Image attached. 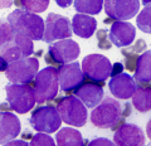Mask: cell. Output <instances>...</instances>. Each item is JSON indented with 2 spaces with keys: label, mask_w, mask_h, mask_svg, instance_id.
<instances>
[{
  "label": "cell",
  "mask_w": 151,
  "mask_h": 146,
  "mask_svg": "<svg viewBox=\"0 0 151 146\" xmlns=\"http://www.w3.org/2000/svg\"><path fill=\"white\" fill-rule=\"evenodd\" d=\"M13 35H14V32L12 29L10 24L8 23V20L0 19V48H3L4 45L10 42Z\"/></svg>",
  "instance_id": "cell-26"
},
{
  "label": "cell",
  "mask_w": 151,
  "mask_h": 146,
  "mask_svg": "<svg viewBox=\"0 0 151 146\" xmlns=\"http://www.w3.org/2000/svg\"><path fill=\"white\" fill-rule=\"evenodd\" d=\"M72 30L76 35L81 37V38H91L96 32L97 22L94 18L86 15V14H76L72 19Z\"/></svg>",
  "instance_id": "cell-19"
},
{
  "label": "cell",
  "mask_w": 151,
  "mask_h": 146,
  "mask_svg": "<svg viewBox=\"0 0 151 146\" xmlns=\"http://www.w3.org/2000/svg\"><path fill=\"white\" fill-rule=\"evenodd\" d=\"M6 100L9 106L17 114L24 115L28 114L35 105V97L33 88L28 84H17L10 83L5 87Z\"/></svg>",
  "instance_id": "cell-5"
},
{
  "label": "cell",
  "mask_w": 151,
  "mask_h": 146,
  "mask_svg": "<svg viewBox=\"0 0 151 146\" xmlns=\"http://www.w3.org/2000/svg\"><path fill=\"white\" fill-rule=\"evenodd\" d=\"M122 70H124V65H122L120 62H116V63H113V65H112L110 76L111 77H116V76H119V74L122 73Z\"/></svg>",
  "instance_id": "cell-31"
},
{
  "label": "cell",
  "mask_w": 151,
  "mask_h": 146,
  "mask_svg": "<svg viewBox=\"0 0 151 146\" xmlns=\"http://www.w3.org/2000/svg\"><path fill=\"white\" fill-rule=\"evenodd\" d=\"M137 60H139V54H127V55H125L124 67L129 70V72H135L136 65H137Z\"/></svg>",
  "instance_id": "cell-29"
},
{
  "label": "cell",
  "mask_w": 151,
  "mask_h": 146,
  "mask_svg": "<svg viewBox=\"0 0 151 146\" xmlns=\"http://www.w3.org/2000/svg\"><path fill=\"white\" fill-rule=\"evenodd\" d=\"M151 3V0H142V4L144 5H147V4H150Z\"/></svg>",
  "instance_id": "cell-45"
},
{
  "label": "cell",
  "mask_w": 151,
  "mask_h": 146,
  "mask_svg": "<svg viewBox=\"0 0 151 146\" xmlns=\"http://www.w3.org/2000/svg\"><path fill=\"white\" fill-rule=\"evenodd\" d=\"M87 146H116L115 142H112L108 139H105V137H97L92 141H89Z\"/></svg>",
  "instance_id": "cell-30"
},
{
  "label": "cell",
  "mask_w": 151,
  "mask_h": 146,
  "mask_svg": "<svg viewBox=\"0 0 151 146\" xmlns=\"http://www.w3.org/2000/svg\"><path fill=\"white\" fill-rule=\"evenodd\" d=\"M4 146H29V144H27V141L24 140H13L9 141L8 144H4Z\"/></svg>",
  "instance_id": "cell-33"
},
{
  "label": "cell",
  "mask_w": 151,
  "mask_h": 146,
  "mask_svg": "<svg viewBox=\"0 0 151 146\" xmlns=\"http://www.w3.org/2000/svg\"><path fill=\"white\" fill-rule=\"evenodd\" d=\"M44 59H45V63H48V64H50V67H54V68H57L58 69L60 65L62 64H59L57 60H54L53 58H52V55L49 54V53H47L45 55H44Z\"/></svg>",
  "instance_id": "cell-32"
},
{
  "label": "cell",
  "mask_w": 151,
  "mask_h": 146,
  "mask_svg": "<svg viewBox=\"0 0 151 146\" xmlns=\"http://www.w3.org/2000/svg\"><path fill=\"white\" fill-rule=\"evenodd\" d=\"M48 53L59 64H67L70 62H74L78 58L81 49H79L78 43H76L74 40L68 38L52 44L48 49Z\"/></svg>",
  "instance_id": "cell-14"
},
{
  "label": "cell",
  "mask_w": 151,
  "mask_h": 146,
  "mask_svg": "<svg viewBox=\"0 0 151 146\" xmlns=\"http://www.w3.org/2000/svg\"><path fill=\"white\" fill-rule=\"evenodd\" d=\"M124 124H125V119H124V117H121V119H120L119 121L116 122L115 125H113V126L111 127V130H112V131H116L117 129H120V127H121L122 125H124Z\"/></svg>",
  "instance_id": "cell-41"
},
{
  "label": "cell",
  "mask_w": 151,
  "mask_h": 146,
  "mask_svg": "<svg viewBox=\"0 0 151 146\" xmlns=\"http://www.w3.org/2000/svg\"><path fill=\"white\" fill-rule=\"evenodd\" d=\"M33 43L32 39L28 37L14 33L12 40L0 48V55L6 60L8 63L15 62V60L23 59L33 54Z\"/></svg>",
  "instance_id": "cell-10"
},
{
  "label": "cell",
  "mask_w": 151,
  "mask_h": 146,
  "mask_svg": "<svg viewBox=\"0 0 151 146\" xmlns=\"http://www.w3.org/2000/svg\"><path fill=\"white\" fill-rule=\"evenodd\" d=\"M132 106L139 112L150 111L151 110V88L137 84L134 95H132Z\"/></svg>",
  "instance_id": "cell-21"
},
{
  "label": "cell",
  "mask_w": 151,
  "mask_h": 146,
  "mask_svg": "<svg viewBox=\"0 0 151 146\" xmlns=\"http://www.w3.org/2000/svg\"><path fill=\"white\" fill-rule=\"evenodd\" d=\"M55 3L58 4L60 8H68L70 4L73 3V0H55Z\"/></svg>",
  "instance_id": "cell-37"
},
{
  "label": "cell",
  "mask_w": 151,
  "mask_h": 146,
  "mask_svg": "<svg viewBox=\"0 0 151 146\" xmlns=\"http://www.w3.org/2000/svg\"><path fill=\"white\" fill-rule=\"evenodd\" d=\"M111 47H112V43H111V42H108L107 39H105V40H100V42H98V48L102 49V50L110 49Z\"/></svg>",
  "instance_id": "cell-35"
},
{
  "label": "cell",
  "mask_w": 151,
  "mask_h": 146,
  "mask_svg": "<svg viewBox=\"0 0 151 146\" xmlns=\"http://www.w3.org/2000/svg\"><path fill=\"white\" fill-rule=\"evenodd\" d=\"M136 23H137V28L140 30L151 34V3L145 5V8L139 13Z\"/></svg>",
  "instance_id": "cell-24"
},
{
  "label": "cell",
  "mask_w": 151,
  "mask_h": 146,
  "mask_svg": "<svg viewBox=\"0 0 151 146\" xmlns=\"http://www.w3.org/2000/svg\"><path fill=\"white\" fill-rule=\"evenodd\" d=\"M112 64L102 54H89L82 60V72L84 77L94 82H105L111 74Z\"/></svg>",
  "instance_id": "cell-8"
},
{
  "label": "cell",
  "mask_w": 151,
  "mask_h": 146,
  "mask_svg": "<svg viewBox=\"0 0 151 146\" xmlns=\"http://www.w3.org/2000/svg\"><path fill=\"white\" fill-rule=\"evenodd\" d=\"M22 8L29 13H43L49 6V0H20Z\"/></svg>",
  "instance_id": "cell-25"
},
{
  "label": "cell",
  "mask_w": 151,
  "mask_h": 146,
  "mask_svg": "<svg viewBox=\"0 0 151 146\" xmlns=\"http://www.w3.org/2000/svg\"><path fill=\"white\" fill-rule=\"evenodd\" d=\"M103 23H105V24H112V23H115V20L111 19V18H105Z\"/></svg>",
  "instance_id": "cell-44"
},
{
  "label": "cell",
  "mask_w": 151,
  "mask_h": 146,
  "mask_svg": "<svg viewBox=\"0 0 151 146\" xmlns=\"http://www.w3.org/2000/svg\"><path fill=\"white\" fill-rule=\"evenodd\" d=\"M136 82L131 76L127 73H121L116 77H112L108 87L113 96L119 100H129L132 97L135 89H136Z\"/></svg>",
  "instance_id": "cell-17"
},
{
  "label": "cell",
  "mask_w": 151,
  "mask_h": 146,
  "mask_svg": "<svg viewBox=\"0 0 151 146\" xmlns=\"http://www.w3.org/2000/svg\"><path fill=\"white\" fill-rule=\"evenodd\" d=\"M12 107L9 106V103L6 102H3V103H0V112H12Z\"/></svg>",
  "instance_id": "cell-39"
},
{
  "label": "cell",
  "mask_w": 151,
  "mask_h": 146,
  "mask_svg": "<svg viewBox=\"0 0 151 146\" xmlns=\"http://www.w3.org/2000/svg\"><path fill=\"white\" fill-rule=\"evenodd\" d=\"M6 20L14 33L23 34L32 40L43 39L44 20L37 14L25 12L23 9H17L9 14Z\"/></svg>",
  "instance_id": "cell-1"
},
{
  "label": "cell",
  "mask_w": 151,
  "mask_h": 146,
  "mask_svg": "<svg viewBox=\"0 0 151 146\" xmlns=\"http://www.w3.org/2000/svg\"><path fill=\"white\" fill-rule=\"evenodd\" d=\"M20 134V121L12 112H0V145L15 140Z\"/></svg>",
  "instance_id": "cell-18"
},
{
  "label": "cell",
  "mask_w": 151,
  "mask_h": 146,
  "mask_svg": "<svg viewBox=\"0 0 151 146\" xmlns=\"http://www.w3.org/2000/svg\"><path fill=\"white\" fill-rule=\"evenodd\" d=\"M145 50H146L145 40L144 39H137L134 45H129V47H126V48H122L121 53L125 57V55H127V54H140V53H142V52H145Z\"/></svg>",
  "instance_id": "cell-28"
},
{
  "label": "cell",
  "mask_w": 151,
  "mask_h": 146,
  "mask_svg": "<svg viewBox=\"0 0 151 146\" xmlns=\"http://www.w3.org/2000/svg\"><path fill=\"white\" fill-rule=\"evenodd\" d=\"M72 27L68 18L55 13H49L45 20V29L43 40L45 43H53L58 39H68L72 35Z\"/></svg>",
  "instance_id": "cell-9"
},
{
  "label": "cell",
  "mask_w": 151,
  "mask_h": 146,
  "mask_svg": "<svg viewBox=\"0 0 151 146\" xmlns=\"http://www.w3.org/2000/svg\"><path fill=\"white\" fill-rule=\"evenodd\" d=\"M30 125L38 132L53 134L60 127L62 119L54 106H39L30 116Z\"/></svg>",
  "instance_id": "cell-6"
},
{
  "label": "cell",
  "mask_w": 151,
  "mask_h": 146,
  "mask_svg": "<svg viewBox=\"0 0 151 146\" xmlns=\"http://www.w3.org/2000/svg\"><path fill=\"white\" fill-rule=\"evenodd\" d=\"M29 146H57V145L54 144V140L48 134L39 132L32 137Z\"/></svg>",
  "instance_id": "cell-27"
},
{
  "label": "cell",
  "mask_w": 151,
  "mask_h": 146,
  "mask_svg": "<svg viewBox=\"0 0 151 146\" xmlns=\"http://www.w3.org/2000/svg\"><path fill=\"white\" fill-rule=\"evenodd\" d=\"M136 35V29L131 23L127 22H115L112 23L110 29V39L111 43L116 47L124 48L134 43Z\"/></svg>",
  "instance_id": "cell-16"
},
{
  "label": "cell",
  "mask_w": 151,
  "mask_h": 146,
  "mask_svg": "<svg viewBox=\"0 0 151 146\" xmlns=\"http://www.w3.org/2000/svg\"><path fill=\"white\" fill-rule=\"evenodd\" d=\"M105 82H94L92 79L84 77L82 84H79L77 88L72 91V95L82 101L86 107L93 108L102 101L103 98V89Z\"/></svg>",
  "instance_id": "cell-12"
},
{
  "label": "cell",
  "mask_w": 151,
  "mask_h": 146,
  "mask_svg": "<svg viewBox=\"0 0 151 146\" xmlns=\"http://www.w3.org/2000/svg\"><path fill=\"white\" fill-rule=\"evenodd\" d=\"M96 37H97L98 42H100V40H105V39H107V30H105V29H100V30H97Z\"/></svg>",
  "instance_id": "cell-36"
},
{
  "label": "cell",
  "mask_w": 151,
  "mask_h": 146,
  "mask_svg": "<svg viewBox=\"0 0 151 146\" xmlns=\"http://www.w3.org/2000/svg\"><path fill=\"white\" fill-rule=\"evenodd\" d=\"M57 70H58V82L60 89L68 96L72 95L73 89L82 84L84 79V74L77 60L74 63L62 64Z\"/></svg>",
  "instance_id": "cell-13"
},
{
  "label": "cell",
  "mask_w": 151,
  "mask_h": 146,
  "mask_svg": "<svg viewBox=\"0 0 151 146\" xmlns=\"http://www.w3.org/2000/svg\"><path fill=\"white\" fill-rule=\"evenodd\" d=\"M33 88L37 103H44L52 101L58 93V70L54 67H47L37 73L33 81L28 83Z\"/></svg>",
  "instance_id": "cell-2"
},
{
  "label": "cell",
  "mask_w": 151,
  "mask_h": 146,
  "mask_svg": "<svg viewBox=\"0 0 151 146\" xmlns=\"http://www.w3.org/2000/svg\"><path fill=\"white\" fill-rule=\"evenodd\" d=\"M38 69H39L38 58L27 57L9 63L5 73H6V78L12 83L28 84L30 81L34 79V77L38 73Z\"/></svg>",
  "instance_id": "cell-7"
},
{
  "label": "cell",
  "mask_w": 151,
  "mask_h": 146,
  "mask_svg": "<svg viewBox=\"0 0 151 146\" xmlns=\"http://www.w3.org/2000/svg\"><path fill=\"white\" fill-rule=\"evenodd\" d=\"M57 111L62 121L70 126L82 127L87 122V107L76 96L62 97L57 103Z\"/></svg>",
  "instance_id": "cell-4"
},
{
  "label": "cell",
  "mask_w": 151,
  "mask_h": 146,
  "mask_svg": "<svg viewBox=\"0 0 151 146\" xmlns=\"http://www.w3.org/2000/svg\"><path fill=\"white\" fill-rule=\"evenodd\" d=\"M105 12L108 18L115 22H126L139 13V0H106Z\"/></svg>",
  "instance_id": "cell-11"
},
{
  "label": "cell",
  "mask_w": 151,
  "mask_h": 146,
  "mask_svg": "<svg viewBox=\"0 0 151 146\" xmlns=\"http://www.w3.org/2000/svg\"><path fill=\"white\" fill-rule=\"evenodd\" d=\"M121 103L112 97H106L91 112V122L98 129H111L121 119Z\"/></svg>",
  "instance_id": "cell-3"
},
{
  "label": "cell",
  "mask_w": 151,
  "mask_h": 146,
  "mask_svg": "<svg viewBox=\"0 0 151 146\" xmlns=\"http://www.w3.org/2000/svg\"><path fill=\"white\" fill-rule=\"evenodd\" d=\"M8 65H9V63L1 57V55H0V72H5L6 68H8Z\"/></svg>",
  "instance_id": "cell-40"
},
{
  "label": "cell",
  "mask_w": 151,
  "mask_h": 146,
  "mask_svg": "<svg viewBox=\"0 0 151 146\" xmlns=\"http://www.w3.org/2000/svg\"><path fill=\"white\" fill-rule=\"evenodd\" d=\"M32 137H33V135L29 132V131H24V132L22 134V140H24V141L32 140Z\"/></svg>",
  "instance_id": "cell-42"
},
{
  "label": "cell",
  "mask_w": 151,
  "mask_h": 146,
  "mask_svg": "<svg viewBox=\"0 0 151 146\" xmlns=\"http://www.w3.org/2000/svg\"><path fill=\"white\" fill-rule=\"evenodd\" d=\"M13 5V0H0V9H6Z\"/></svg>",
  "instance_id": "cell-38"
},
{
  "label": "cell",
  "mask_w": 151,
  "mask_h": 146,
  "mask_svg": "<svg viewBox=\"0 0 151 146\" xmlns=\"http://www.w3.org/2000/svg\"><path fill=\"white\" fill-rule=\"evenodd\" d=\"M57 146H83V139L79 131L70 129V127H64L60 129L59 132L55 136Z\"/></svg>",
  "instance_id": "cell-22"
},
{
  "label": "cell",
  "mask_w": 151,
  "mask_h": 146,
  "mask_svg": "<svg viewBox=\"0 0 151 146\" xmlns=\"http://www.w3.org/2000/svg\"><path fill=\"white\" fill-rule=\"evenodd\" d=\"M74 8L77 13L94 15L100 14L103 6V0H74Z\"/></svg>",
  "instance_id": "cell-23"
},
{
  "label": "cell",
  "mask_w": 151,
  "mask_h": 146,
  "mask_svg": "<svg viewBox=\"0 0 151 146\" xmlns=\"http://www.w3.org/2000/svg\"><path fill=\"white\" fill-rule=\"evenodd\" d=\"M130 115H131V105H130V103H125V105H124V110L121 111V117L126 119V117H129Z\"/></svg>",
  "instance_id": "cell-34"
},
{
  "label": "cell",
  "mask_w": 151,
  "mask_h": 146,
  "mask_svg": "<svg viewBox=\"0 0 151 146\" xmlns=\"http://www.w3.org/2000/svg\"><path fill=\"white\" fill-rule=\"evenodd\" d=\"M42 53H43V50H38L35 55H37V57H39V55H42ZM37 57H35V58H37Z\"/></svg>",
  "instance_id": "cell-46"
},
{
  "label": "cell",
  "mask_w": 151,
  "mask_h": 146,
  "mask_svg": "<svg viewBox=\"0 0 151 146\" xmlns=\"http://www.w3.org/2000/svg\"><path fill=\"white\" fill-rule=\"evenodd\" d=\"M134 79L137 83H151V50L139 55Z\"/></svg>",
  "instance_id": "cell-20"
},
{
  "label": "cell",
  "mask_w": 151,
  "mask_h": 146,
  "mask_svg": "<svg viewBox=\"0 0 151 146\" xmlns=\"http://www.w3.org/2000/svg\"><path fill=\"white\" fill-rule=\"evenodd\" d=\"M150 146H151V145H150Z\"/></svg>",
  "instance_id": "cell-47"
},
{
  "label": "cell",
  "mask_w": 151,
  "mask_h": 146,
  "mask_svg": "<svg viewBox=\"0 0 151 146\" xmlns=\"http://www.w3.org/2000/svg\"><path fill=\"white\" fill-rule=\"evenodd\" d=\"M146 134H147V137L151 140V119H150V121H149L147 126H146Z\"/></svg>",
  "instance_id": "cell-43"
},
{
  "label": "cell",
  "mask_w": 151,
  "mask_h": 146,
  "mask_svg": "<svg viewBox=\"0 0 151 146\" xmlns=\"http://www.w3.org/2000/svg\"><path fill=\"white\" fill-rule=\"evenodd\" d=\"M116 146H145V135L139 126L124 124L113 134Z\"/></svg>",
  "instance_id": "cell-15"
}]
</instances>
